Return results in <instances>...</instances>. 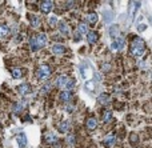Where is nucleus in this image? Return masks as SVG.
Instances as JSON below:
<instances>
[{"label": "nucleus", "mask_w": 152, "mask_h": 148, "mask_svg": "<svg viewBox=\"0 0 152 148\" xmlns=\"http://www.w3.org/2000/svg\"><path fill=\"white\" fill-rule=\"evenodd\" d=\"M144 49H145V43H144L143 39L140 38H135L131 44V55L135 57H139L144 54Z\"/></svg>", "instance_id": "1"}, {"label": "nucleus", "mask_w": 152, "mask_h": 148, "mask_svg": "<svg viewBox=\"0 0 152 148\" xmlns=\"http://www.w3.org/2000/svg\"><path fill=\"white\" fill-rule=\"evenodd\" d=\"M51 73H52V71H51L49 65H47V64L40 65L39 70L36 71V76H37V79H40V80H45V79H48L51 76Z\"/></svg>", "instance_id": "2"}, {"label": "nucleus", "mask_w": 152, "mask_h": 148, "mask_svg": "<svg viewBox=\"0 0 152 148\" xmlns=\"http://www.w3.org/2000/svg\"><path fill=\"white\" fill-rule=\"evenodd\" d=\"M52 8H53V3L51 0H45V1H43V3L40 4V11H41L43 14H49Z\"/></svg>", "instance_id": "3"}, {"label": "nucleus", "mask_w": 152, "mask_h": 148, "mask_svg": "<svg viewBox=\"0 0 152 148\" xmlns=\"http://www.w3.org/2000/svg\"><path fill=\"white\" fill-rule=\"evenodd\" d=\"M36 41H37V46H39V48H43V47L47 46L48 43V38L45 33H39V35L36 36Z\"/></svg>", "instance_id": "4"}, {"label": "nucleus", "mask_w": 152, "mask_h": 148, "mask_svg": "<svg viewBox=\"0 0 152 148\" xmlns=\"http://www.w3.org/2000/svg\"><path fill=\"white\" fill-rule=\"evenodd\" d=\"M123 47H124V40H123L121 38L113 39V41H112V44H111V48L112 49H115V51H120Z\"/></svg>", "instance_id": "5"}, {"label": "nucleus", "mask_w": 152, "mask_h": 148, "mask_svg": "<svg viewBox=\"0 0 152 148\" xmlns=\"http://www.w3.org/2000/svg\"><path fill=\"white\" fill-rule=\"evenodd\" d=\"M59 31H60L61 35L68 36L69 35V27H68V24H67L65 22H60V23H59Z\"/></svg>", "instance_id": "6"}, {"label": "nucleus", "mask_w": 152, "mask_h": 148, "mask_svg": "<svg viewBox=\"0 0 152 148\" xmlns=\"http://www.w3.org/2000/svg\"><path fill=\"white\" fill-rule=\"evenodd\" d=\"M19 92H20V95H28V94H31V91H32V88H31V86H29L28 83H24V84H21V86H19Z\"/></svg>", "instance_id": "7"}, {"label": "nucleus", "mask_w": 152, "mask_h": 148, "mask_svg": "<svg viewBox=\"0 0 152 148\" xmlns=\"http://www.w3.org/2000/svg\"><path fill=\"white\" fill-rule=\"evenodd\" d=\"M51 51H52L55 55H63L64 52H65V47L61 46V44H55V46H52Z\"/></svg>", "instance_id": "8"}, {"label": "nucleus", "mask_w": 152, "mask_h": 148, "mask_svg": "<svg viewBox=\"0 0 152 148\" xmlns=\"http://www.w3.org/2000/svg\"><path fill=\"white\" fill-rule=\"evenodd\" d=\"M87 24H91V25H95L96 23H97V20H99V16L95 14V12H92V14H88L87 15Z\"/></svg>", "instance_id": "9"}, {"label": "nucleus", "mask_w": 152, "mask_h": 148, "mask_svg": "<svg viewBox=\"0 0 152 148\" xmlns=\"http://www.w3.org/2000/svg\"><path fill=\"white\" fill-rule=\"evenodd\" d=\"M87 41L89 44H95L96 41H97V33H96L95 31H88V33H87Z\"/></svg>", "instance_id": "10"}, {"label": "nucleus", "mask_w": 152, "mask_h": 148, "mask_svg": "<svg viewBox=\"0 0 152 148\" xmlns=\"http://www.w3.org/2000/svg\"><path fill=\"white\" fill-rule=\"evenodd\" d=\"M115 140H116L115 135H113V133H109L108 136H105V139H104L103 145H104V147H111V145L115 143Z\"/></svg>", "instance_id": "11"}, {"label": "nucleus", "mask_w": 152, "mask_h": 148, "mask_svg": "<svg viewBox=\"0 0 152 148\" xmlns=\"http://www.w3.org/2000/svg\"><path fill=\"white\" fill-rule=\"evenodd\" d=\"M16 140H17L19 145H20V148H24L27 145V136L24 132H21V133L17 135V137H16Z\"/></svg>", "instance_id": "12"}, {"label": "nucleus", "mask_w": 152, "mask_h": 148, "mask_svg": "<svg viewBox=\"0 0 152 148\" xmlns=\"http://www.w3.org/2000/svg\"><path fill=\"white\" fill-rule=\"evenodd\" d=\"M67 81H68V78H67L65 75H60L57 79H56V86L60 87V88H64L67 84Z\"/></svg>", "instance_id": "13"}, {"label": "nucleus", "mask_w": 152, "mask_h": 148, "mask_svg": "<svg viewBox=\"0 0 152 148\" xmlns=\"http://www.w3.org/2000/svg\"><path fill=\"white\" fill-rule=\"evenodd\" d=\"M85 126H87V128L88 129H95L96 127H97V120H96L95 118H89V119H87V123H85Z\"/></svg>", "instance_id": "14"}, {"label": "nucleus", "mask_w": 152, "mask_h": 148, "mask_svg": "<svg viewBox=\"0 0 152 148\" xmlns=\"http://www.w3.org/2000/svg\"><path fill=\"white\" fill-rule=\"evenodd\" d=\"M59 132H61V133H67L69 129V123L68 121H61L60 124H59Z\"/></svg>", "instance_id": "15"}, {"label": "nucleus", "mask_w": 152, "mask_h": 148, "mask_svg": "<svg viewBox=\"0 0 152 148\" xmlns=\"http://www.w3.org/2000/svg\"><path fill=\"white\" fill-rule=\"evenodd\" d=\"M45 141L49 143V144H53V143H57V136H56L55 133H52V132H49V133L45 135Z\"/></svg>", "instance_id": "16"}, {"label": "nucleus", "mask_w": 152, "mask_h": 148, "mask_svg": "<svg viewBox=\"0 0 152 148\" xmlns=\"http://www.w3.org/2000/svg\"><path fill=\"white\" fill-rule=\"evenodd\" d=\"M60 99L63 100V102H69V100H72V94L69 91H63L60 94Z\"/></svg>", "instance_id": "17"}, {"label": "nucleus", "mask_w": 152, "mask_h": 148, "mask_svg": "<svg viewBox=\"0 0 152 148\" xmlns=\"http://www.w3.org/2000/svg\"><path fill=\"white\" fill-rule=\"evenodd\" d=\"M77 32H79L80 35H85V33H88V25H87V23H80L79 27H77Z\"/></svg>", "instance_id": "18"}, {"label": "nucleus", "mask_w": 152, "mask_h": 148, "mask_svg": "<svg viewBox=\"0 0 152 148\" xmlns=\"http://www.w3.org/2000/svg\"><path fill=\"white\" fill-rule=\"evenodd\" d=\"M11 75H12L13 79H20L21 76H23V71H21L20 68H13V70L11 71Z\"/></svg>", "instance_id": "19"}, {"label": "nucleus", "mask_w": 152, "mask_h": 148, "mask_svg": "<svg viewBox=\"0 0 152 148\" xmlns=\"http://www.w3.org/2000/svg\"><path fill=\"white\" fill-rule=\"evenodd\" d=\"M29 46H31V49L33 52L39 49V46H37V41H36V36H32V38L29 39Z\"/></svg>", "instance_id": "20"}, {"label": "nucleus", "mask_w": 152, "mask_h": 148, "mask_svg": "<svg viewBox=\"0 0 152 148\" xmlns=\"http://www.w3.org/2000/svg\"><path fill=\"white\" fill-rule=\"evenodd\" d=\"M8 33H9V28L7 25H0V39L5 38Z\"/></svg>", "instance_id": "21"}, {"label": "nucleus", "mask_w": 152, "mask_h": 148, "mask_svg": "<svg viewBox=\"0 0 152 148\" xmlns=\"http://www.w3.org/2000/svg\"><path fill=\"white\" fill-rule=\"evenodd\" d=\"M75 86H76V81H75V79H68V81H67V84H65L67 91L71 92L72 89L75 88Z\"/></svg>", "instance_id": "22"}, {"label": "nucleus", "mask_w": 152, "mask_h": 148, "mask_svg": "<svg viewBox=\"0 0 152 148\" xmlns=\"http://www.w3.org/2000/svg\"><path fill=\"white\" fill-rule=\"evenodd\" d=\"M119 33V27L117 25H112L111 27V30H109V36L111 38H115L116 39V35Z\"/></svg>", "instance_id": "23"}, {"label": "nucleus", "mask_w": 152, "mask_h": 148, "mask_svg": "<svg viewBox=\"0 0 152 148\" xmlns=\"http://www.w3.org/2000/svg\"><path fill=\"white\" fill-rule=\"evenodd\" d=\"M108 100H109V95L108 94H101L100 96L97 97V102L99 103H103V104H105Z\"/></svg>", "instance_id": "24"}, {"label": "nucleus", "mask_w": 152, "mask_h": 148, "mask_svg": "<svg viewBox=\"0 0 152 148\" xmlns=\"http://www.w3.org/2000/svg\"><path fill=\"white\" fill-rule=\"evenodd\" d=\"M140 7V3L139 1H131V15H135V12H136V8H139Z\"/></svg>", "instance_id": "25"}, {"label": "nucleus", "mask_w": 152, "mask_h": 148, "mask_svg": "<svg viewBox=\"0 0 152 148\" xmlns=\"http://www.w3.org/2000/svg\"><path fill=\"white\" fill-rule=\"evenodd\" d=\"M31 24H32V27L33 28H37L40 25V19L37 16H32L31 17Z\"/></svg>", "instance_id": "26"}, {"label": "nucleus", "mask_w": 152, "mask_h": 148, "mask_svg": "<svg viewBox=\"0 0 152 148\" xmlns=\"http://www.w3.org/2000/svg\"><path fill=\"white\" fill-rule=\"evenodd\" d=\"M48 23H49L51 27H56L57 25V16H49V19H48Z\"/></svg>", "instance_id": "27"}, {"label": "nucleus", "mask_w": 152, "mask_h": 148, "mask_svg": "<svg viewBox=\"0 0 152 148\" xmlns=\"http://www.w3.org/2000/svg\"><path fill=\"white\" fill-rule=\"evenodd\" d=\"M23 108H24V103H17L13 107V111H15V113H20L23 111Z\"/></svg>", "instance_id": "28"}, {"label": "nucleus", "mask_w": 152, "mask_h": 148, "mask_svg": "<svg viewBox=\"0 0 152 148\" xmlns=\"http://www.w3.org/2000/svg\"><path fill=\"white\" fill-rule=\"evenodd\" d=\"M111 119H112V112H111V111H105V112H104V115H103V120L107 123V121H109Z\"/></svg>", "instance_id": "29"}, {"label": "nucleus", "mask_w": 152, "mask_h": 148, "mask_svg": "<svg viewBox=\"0 0 152 148\" xmlns=\"http://www.w3.org/2000/svg\"><path fill=\"white\" fill-rule=\"evenodd\" d=\"M51 88V83H47V84H45V87H44V88H41V91H40V94H45V92H47L48 91V89H49Z\"/></svg>", "instance_id": "30"}, {"label": "nucleus", "mask_w": 152, "mask_h": 148, "mask_svg": "<svg viewBox=\"0 0 152 148\" xmlns=\"http://www.w3.org/2000/svg\"><path fill=\"white\" fill-rule=\"evenodd\" d=\"M65 110L68 111V112H72V111H73V105H72V104H68V105L65 107Z\"/></svg>", "instance_id": "31"}, {"label": "nucleus", "mask_w": 152, "mask_h": 148, "mask_svg": "<svg viewBox=\"0 0 152 148\" xmlns=\"http://www.w3.org/2000/svg\"><path fill=\"white\" fill-rule=\"evenodd\" d=\"M73 140H75V136H73V135L68 136V141H69V143H73Z\"/></svg>", "instance_id": "32"}, {"label": "nucleus", "mask_w": 152, "mask_h": 148, "mask_svg": "<svg viewBox=\"0 0 152 148\" xmlns=\"http://www.w3.org/2000/svg\"><path fill=\"white\" fill-rule=\"evenodd\" d=\"M131 141H132V143H135L136 141V135H131Z\"/></svg>", "instance_id": "33"}, {"label": "nucleus", "mask_w": 152, "mask_h": 148, "mask_svg": "<svg viewBox=\"0 0 152 148\" xmlns=\"http://www.w3.org/2000/svg\"><path fill=\"white\" fill-rule=\"evenodd\" d=\"M75 39H76V40H79L80 39V33L77 32V31H76V33H75Z\"/></svg>", "instance_id": "34"}]
</instances>
